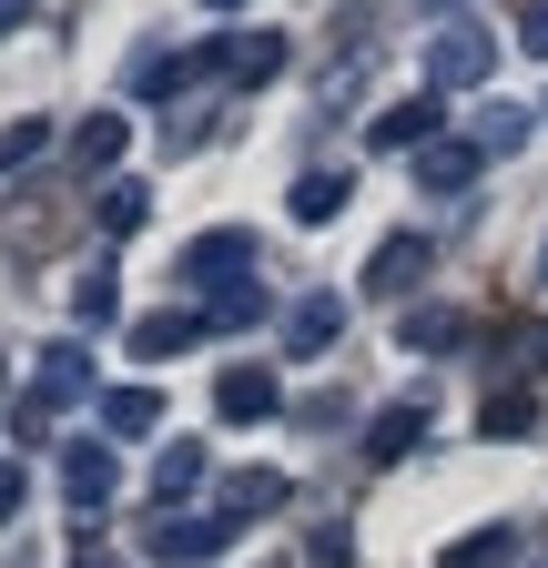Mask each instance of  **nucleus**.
Instances as JSON below:
<instances>
[{
    "label": "nucleus",
    "instance_id": "nucleus-16",
    "mask_svg": "<svg viewBox=\"0 0 548 568\" xmlns=\"http://www.w3.org/2000/svg\"><path fill=\"white\" fill-rule=\"evenodd\" d=\"M264 508H285V477H274V467L234 477V508H224V518H264Z\"/></svg>",
    "mask_w": 548,
    "mask_h": 568
},
{
    "label": "nucleus",
    "instance_id": "nucleus-12",
    "mask_svg": "<svg viewBox=\"0 0 548 568\" xmlns=\"http://www.w3.org/2000/svg\"><path fill=\"white\" fill-rule=\"evenodd\" d=\"M72 153H82V173H102V163H122V112H92V122L72 132Z\"/></svg>",
    "mask_w": 548,
    "mask_h": 568
},
{
    "label": "nucleus",
    "instance_id": "nucleus-26",
    "mask_svg": "<svg viewBox=\"0 0 548 568\" xmlns=\"http://www.w3.org/2000/svg\"><path fill=\"white\" fill-rule=\"evenodd\" d=\"M518 41H528V51H548V0H538V11L518 21Z\"/></svg>",
    "mask_w": 548,
    "mask_h": 568
},
{
    "label": "nucleus",
    "instance_id": "nucleus-18",
    "mask_svg": "<svg viewBox=\"0 0 548 568\" xmlns=\"http://www.w3.org/2000/svg\"><path fill=\"white\" fill-rule=\"evenodd\" d=\"M274 61H285V41H274V31H254V41H234V51H224V71H234V82H264Z\"/></svg>",
    "mask_w": 548,
    "mask_h": 568
},
{
    "label": "nucleus",
    "instance_id": "nucleus-7",
    "mask_svg": "<svg viewBox=\"0 0 548 568\" xmlns=\"http://www.w3.org/2000/svg\"><path fill=\"white\" fill-rule=\"evenodd\" d=\"M244 518H153V558H214Z\"/></svg>",
    "mask_w": 548,
    "mask_h": 568
},
{
    "label": "nucleus",
    "instance_id": "nucleus-11",
    "mask_svg": "<svg viewBox=\"0 0 548 568\" xmlns=\"http://www.w3.org/2000/svg\"><path fill=\"white\" fill-rule=\"evenodd\" d=\"M203 335V315H143V325H132V355H183Z\"/></svg>",
    "mask_w": 548,
    "mask_h": 568
},
{
    "label": "nucleus",
    "instance_id": "nucleus-27",
    "mask_svg": "<svg viewBox=\"0 0 548 568\" xmlns=\"http://www.w3.org/2000/svg\"><path fill=\"white\" fill-rule=\"evenodd\" d=\"M72 568H122V558H72Z\"/></svg>",
    "mask_w": 548,
    "mask_h": 568
},
{
    "label": "nucleus",
    "instance_id": "nucleus-14",
    "mask_svg": "<svg viewBox=\"0 0 548 568\" xmlns=\"http://www.w3.org/2000/svg\"><path fill=\"white\" fill-rule=\"evenodd\" d=\"M477 163H488L477 142H427V183H437V193H457V183H467Z\"/></svg>",
    "mask_w": 548,
    "mask_h": 568
},
{
    "label": "nucleus",
    "instance_id": "nucleus-22",
    "mask_svg": "<svg viewBox=\"0 0 548 568\" xmlns=\"http://www.w3.org/2000/svg\"><path fill=\"white\" fill-rule=\"evenodd\" d=\"M498 558H508V528H488V538H457V548H447V568H498Z\"/></svg>",
    "mask_w": 548,
    "mask_h": 568
},
{
    "label": "nucleus",
    "instance_id": "nucleus-17",
    "mask_svg": "<svg viewBox=\"0 0 548 568\" xmlns=\"http://www.w3.org/2000/svg\"><path fill=\"white\" fill-rule=\"evenodd\" d=\"M477 426H488V437H528V426H538V406L508 386V396H488V406H477Z\"/></svg>",
    "mask_w": 548,
    "mask_h": 568
},
{
    "label": "nucleus",
    "instance_id": "nucleus-21",
    "mask_svg": "<svg viewBox=\"0 0 548 568\" xmlns=\"http://www.w3.org/2000/svg\"><path fill=\"white\" fill-rule=\"evenodd\" d=\"M41 142H51V122H11V132H0V173H21Z\"/></svg>",
    "mask_w": 548,
    "mask_h": 568
},
{
    "label": "nucleus",
    "instance_id": "nucleus-29",
    "mask_svg": "<svg viewBox=\"0 0 548 568\" xmlns=\"http://www.w3.org/2000/svg\"><path fill=\"white\" fill-rule=\"evenodd\" d=\"M427 11H447V0H427Z\"/></svg>",
    "mask_w": 548,
    "mask_h": 568
},
{
    "label": "nucleus",
    "instance_id": "nucleus-10",
    "mask_svg": "<svg viewBox=\"0 0 548 568\" xmlns=\"http://www.w3.org/2000/svg\"><path fill=\"white\" fill-rule=\"evenodd\" d=\"M335 325H346V305H335V295H305V305L285 315V345L315 355V345H335Z\"/></svg>",
    "mask_w": 548,
    "mask_h": 568
},
{
    "label": "nucleus",
    "instance_id": "nucleus-13",
    "mask_svg": "<svg viewBox=\"0 0 548 568\" xmlns=\"http://www.w3.org/2000/svg\"><path fill=\"white\" fill-rule=\"evenodd\" d=\"M193 477H203V447L183 437V447H163V477H153V497H163V508H183V497H193Z\"/></svg>",
    "mask_w": 548,
    "mask_h": 568
},
{
    "label": "nucleus",
    "instance_id": "nucleus-25",
    "mask_svg": "<svg viewBox=\"0 0 548 568\" xmlns=\"http://www.w3.org/2000/svg\"><path fill=\"white\" fill-rule=\"evenodd\" d=\"M11 518H21V467L0 457V528H11Z\"/></svg>",
    "mask_w": 548,
    "mask_h": 568
},
{
    "label": "nucleus",
    "instance_id": "nucleus-20",
    "mask_svg": "<svg viewBox=\"0 0 548 568\" xmlns=\"http://www.w3.org/2000/svg\"><path fill=\"white\" fill-rule=\"evenodd\" d=\"M132 224H143V183H112L102 193V234H132Z\"/></svg>",
    "mask_w": 548,
    "mask_h": 568
},
{
    "label": "nucleus",
    "instance_id": "nucleus-5",
    "mask_svg": "<svg viewBox=\"0 0 548 568\" xmlns=\"http://www.w3.org/2000/svg\"><path fill=\"white\" fill-rule=\"evenodd\" d=\"M183 274H193V284H254V234H203V244L183 254Z\"/></svg>",
    "mask_w": 548,
    "mask_h": 568
},
{
    "label": "nucleus",
    "instance_id": "nucleus-4",
    "mask_svg": "<svg viewBox=\"0 0 548 568\" xmlns=\"http://www.w3.org/2000/svg\"><path fill=\"white\" fill-rule=\"evenodd\" d=\"M214 416H224V426H264V416H285V406H274V366H224Z\"/></svg>",
    "mask_w": 548,
    "mask_h": 568
},
{
    "label": "nucleus",
    "instance_id": "nucleus-15",
    "mask_svg": "<svg viewBox=\"0 0 548 568\" xmlns=\"http://www.w3.org/2000/svg\"><path fill=\"white\" fill-rule=\"evenodd\" d=\"M346 193H356L346 173H305V183H295V213H305V224H325V213H346Z\"/></svg>",
    "mask_w": 548,
    "mask_h": 568
},
{
    "label": "nucleus",
    "instance_id": "nucleus-2",
    "mask_svg": "<svg viewBox=\"0 0 548 568\" xmlns=\"http://www.w3.org/2000/svg\"><path fill=\"white\" fill-rule=\"evenodd\" d=\"M112 447L102 437H72V447H61V497H72V518H92V508H112Z\"/></svg>",
    "mask_w": 548,
    "mask_h": 568
},
{
    "label": "nucleus",
    "instance_id": "nucleus-23",
    "mask_svg": "<svg viewBox=\"0 0 548 568\" xmlns=\"http://www.w3.org/2000/svg\"><path fill=\"white\" fill-rule=\"evenodd\" d=\"M518 132H528V112H488L477 122V153H518Z\"/></svg>",
    "mask_w": 548,
    "mask_h": 568
},
{
    "label": "nucleus",
    "instance_id": "nucleus-24",
    "mask_svg": "<svg viewBox=\"0 0 548 568\" xmlns=\"http://www.w3.org/2000/svg\"><path fill=\"white\" fill-rule=\"evenodd\" d=\"M396 335H417V345H427V355H437V345H457V315H406V325H396Z\"/></svg>",
    "mask_w": 548,
    "mask_h": 568
},
{
    "label": "nucleus",
    "instance_id": "nucleus-3",
    "mask_svg": "<svg viewBox=\"0 0 548 568\" xmlns=\"http://www.w3.org/2000/svg\"><path fill=\"white\" fill-rule=\"evenodd\" d=\"M72 396H92V355H82V345H51V355H41V386H31V406H21V416H31V426H51Z\"/></svg>",
    "mask_w": 548,
    "mask_h": 568
},
{
    "label": "nucleus",
    "instance_id": "nucleus-28",
    "mask_svg": "<svg viewBox=\"0 0 548 568\" xmlns=\"http://www.w3.org/2000/svg\"><path fill=\"white\" fill-rule=\"evenodd\" d=\"M203 11H244V0H203Z\"/></svg>",
    "mask_w": 548,
    "mask_h": 568
},
{
    "label": "nucleus",
    "instance_id": "nucleus-19",
    "mask_svg": "<svg viewBox=\"0 0 548 568\" xmlns=\"http://www.w3.org/2000/svg\"><path fill=\"white\" fill-rule=\"evenodd\" d=\"M417 437H427V416H417V406H396V416L376 426V437H366V447H376V457H396V447H417Z\"/></svg>",
    "mask_w": 548,
    "mask_h": 568
},
{
    "label": "nucleus",
    "instance_id": "nucleus-1",
    "mask_svg": "<svg viewBox=\"0 0 548 568\" xmlns=\"http://www.w3.org/2000/svg\"><path fill=\"white\" fill-rule=\"evenodd\" d=\"M427 71H437L447 92H467V82H488V71H498V41H488V31H467V21H447V31L427 41Z\"/></svg>",
    "mask_w": 548,
    "mask_h": 568
},
{
    "label": "nucleus",
    "instance_id": "nucleus-8",
    "mask_svg": "<svg viewBox=\"0 0 548 568\" xmlns=\"http://www.w3.org/2000/svg\"><path fill=\"white\" fill-rule=\"evenodd\" d=\"M102 426H112V437H153V426H163V396L153 386H112L102 396Z\"/></svg>",
    "mask_w": 548,
    "mask_h": 568
},
{
    "label": "nucleus",
    "instance_id": "nucleus-6",
    "mask_svg": "<svg viewBox=\"0 0 548 568\" xmlns=\"http://www.w3.org/2000/svg\"><path fill=\"white\" fill-rule=\"evenodd\" d=\"M427 234H386V254L366 264V295H406V284H427Z\"/></svg>",
    "mask_w": 548,
    "mask_h": 568
},
{
    "label": "nucleus",
    "instance_id": "nucleus-9",
    "mask_svg": "<svg viewBox=\"0 0 548 568\" xmlns=\"http://www.w3.org/2000/svg\"><path fill=\"white\" fill-rule=\"evenodd\" d=\"M406 142H437V102L427 92L396 102V112H376V153H406Z\"/></svg>",
    "mask_w": 548,
    "mask_h": 568
}]
</instances>
